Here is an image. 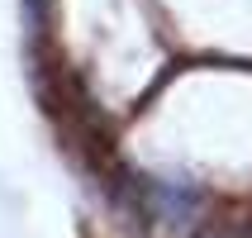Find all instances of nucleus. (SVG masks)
I'll use <instances>...</instances> for the list:
<instances>
[{
	"instance_id": "f257e3e1",
	"label": "nucleus",
	"mask_w": 252,
	"mask_h": 238,
	"mask_svg": "<svg viewBox=\"0 0 252 238\" xmlns=\"http://www.w3.org/2000/svg\"><path fill=\"white\" fill-rule=\"evenodd\" d=\"M195 238H238L233 229H205V234H195Z\"/></svg>"
}]
</instances>
